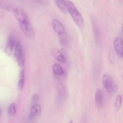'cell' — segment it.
<instances>
[{"instance_id":"obj_1","label":"cell","mask_w":123,"mask_h":123,"mask_svg":"<svg viewBox=\"0 0 123 123\" xmlns=\"http://www.w3.org/2000/svg\"><path fill=\"white\" fill-rule=\"evenodd\" d=\"M66 6L67 12H68L72 16L73 20L79 28H82L84 26V19L82 15L80 13L75 5L70 1H66Z\"/></svg>"},{"instance_id":"obj_2","label":"cell","mask_w":123,"mask_h":123,"mask_svg":"<svg viewBox=\"0 0 123 123\" xmlns=\"http://www.w3.org/2000/svg\"><path fill=\"white\" fill-rule=\"evenodd\" d=\"M14 56L19 67H24L25 64V56L21 44L19 43H16L15 44L14 48Z\"/></svg>"},{"instance_id":"obj_3","label":"cell","mask_w":123,"mask_h":123,"mask_svg":"<svg viewBox=\"0 0 123 123\" xmlns=\"http://www.w3.org/2000/svg\"><path fill=\"white\" fill-rule=\"evenodd\" d=\"M102 84L105 88L109 93H113L116 90V85L114 84L112 79L108 74H104L102 77Z\"/></svg>"},{"instance_id":"obj_4","label":"cell","mask_w":123,"mask_h":123,"mask_svg":"<svg viewBox=\"0 0 123 123\" xmlns=\"http://www.w3.org/2000/svg\"><path fill=\"white\" fill-rule=\"evenodd\" d=\"M19 26H20V29L23 31L24 34L28 38H33L34 37V32L33 28H32V26L30 23V20L19 24Z\"/></svg>"},{"instance_id":"obj_5","label":"cell","mask_w":123,"mask_h":123,"mask_svg":"<svg viewBox=\"0 0 123 123\" xmlns=\"http://www.w3.org/2000/svg\"><path fill=\"white\" fill-rule=\"evenodd\" d=\"M15 18L19 22V24L25 22L29 20L28 17L25 11L20 7H16L13 11Z\"/></svg>"},{"instance_id":"obj_6","label":"cell","mask_w":123,"mask_h":123,"mask_svg":"<svg viewBox=\"0 0 123 123\" xmlns=\"http://www.w3.org/2000/svg\"><path fill=\"white\" fill-rule=\"evenodd\" d=\"M52 25L55 32L57 33L59 36H61L66 32L64 25L57 19H54L52 20Z\"/></svg>"},{"instance_id":"obj_7","label":"cell","mask_w":123,"mask_h":123,"mask_svg":"<svg viewBox=\"0 0 123 123\" xmlns=\"http://www.w3.org/2000/svg\"><path fill=\"white\" fill-rule=\"evenodd\" d=\"M114 48L117 54L120 58H122L123 56V42L121 37H117L114 41Z\"/></svg>"},{"instance_id":"obj_8","label":"cell","mask_w":123,"mask_h":123,"mask_svg":"<svg viewBox=\"0 0 123 123\" xmlns=\"http://www.w3.org/2000/svg\"><path fill=\"white\" fill-rule=\"evenodd\" d=\"M95 103L97 108H101L103 105V92L101 89H97L95 96Z\"/></svg>"},{"instance_id":"obj_9","label":"cell","mask_w":123,"mask_h":123,"mask_svg":"<svg viewBox=\"0 0 123 123\" xmlns=\"http://www.w3.org/2000/svg\"><path fill=\"white\" fill-rule=\"evenodd\" d=\"M16 42L14 40V39L13 38H12V37H10L9 39H8V42H7V44L6 45V53L7 55L10 56L13 53V50H14V46H15L16 44Z\"/></svg>"},{"instance_id":"obj_10","label":"cell","mask_w":123,"mask_h":123,"mask_svg":"<svg viewBox=\"0 0 123 123\" xmlns=\"http://www.w3.org/2000/svg\"><path fill=\"white\" fill-rule=\"evenodd\" d=\"M42 112V107L40 105H32L30 110V116L31 117H35L40 114Z\"/></svg>"},{"instance_id":"obj_11","label":"cell","mask_w":123,"mask_h":123,"mask_svg":"<svg viewBox=\"0 0 123 123\" xmlns=\"http://www.w3.org/2000/svg\"><path fill=\"white\" fill-rule=\"evenodd\" d=\"M52 54L54 57L56 59L57 61L61 63H64L66 62V59H65L64 56L62 55V53L56 49H54L52 50Z\"/></svg>"},{"instance_id":"obj_12","label":"cell","mask_w":123,"mask_h":123,"mask_svg":"<svg viewBox=\"0 0 123 123\" xmlns=\"http://www.w3.org/2000/svg\"><path fill=\"white\" fill-rule=\"evenodd\" d=\"M25 84V70L22 69L19 73V82L18 83V89L19 91L23 90Z\"/></svg>"},{"instance_id":"obj_13","label":"cell","mask_w":123,"mask_h":123,"mask_svg":"<svg viewBox=\"0 0 123 123\" xmlns=\"http://www.w3.org/2000/svg\"><path fill=\"white\" fill-rule=\"evenodd\" d=\"M56 90L60 98H64L66 95V90L64 85L62 83H58L56 85Z\"/></svg>"},{"instance_id":"obj_14","label":"cell","mask_w":123,"mask_h":123,"mask_svg":"<svg viewBox=\"0 0 123 123\" xmlns=\"http://www.w3.org/2000/svg\"><path fill=\"white\" fill-rule=\"evenodd\" d=\"M52 70L53 73L56 76H61L63 75L64 73V70L62 69L61 66L58 63L54 64V66H53Z\"/></svg>"},{"instance_id":"obj_15","label":"cell","mask_w":123,"mask_h":123,"mask_svg":"<svg viewBox=\"0 0 123 123\" xmlns=\"http://www.w3.org/2000/svg\"><path fill=\"white\" fill-rule=\"evenodd\" d=\"M55 4L58 7V8L63 13L67 12L66 6V1L65 0H54Z\"/></svg>"},{"instance_id":"obj_16","label":"cell","mask_w":123,"mask_h":123,"mask_svg":"<svg viewBox=\"0 0 123 123\" xmlns=\"http://www.w3.org/2000/svg\"><path fill=\"white\" fill-rule=\"evenodd\" d=\"M122 104V96L121 95H118L115 98V103H114V107L117 111H118L120 109Z\"/></svg>"},{"instance_id":"obj_17","label":"cell","mask_w":123,"mask_h":123,"mask_svg":"<svg viewBox=\"0 0 123 123\" xmlns=\"http://www.w3.org/2000/svg\"><path fill=\"white\" fill-rule=\"evenodd\" d=\"M8 115L9 117H13L14 114L16 112V105L14 104L10 105L8 108Z\"/></svg>"},{"instance_id":"obj_18","label":"cell","mask_w":123,"mask_h":123,"mask_svg":"<svg viewBox=\"0 0 123 123\" xmlns=\"http://www.w3.org/2000/svg\"><path fill=\"white\" fill-rule=\"evenodd\" d=\"M38 100H39V97H38V94H34L32 97V101H31V103H32V105L37 104V102H38Z\"/></svg>"},{"instance_id":"obj_19","label":"cell","mask_w":123,"mask_h":123,"mask_svg":"<svg viewBox=\"0 0 123 123\" xmlns=\"http://www.w3.org/2000/svg\"><path fill=\"white\" fill-rule=\"evenodd\" d=\"M31 1H33L36 3L40 4H44L46 3L47 2V0H31Z\"/></svg>"},{"instance_id":"obj_20","label":"cell","mask_w":123,"mask_h":123,"mask_svg":"<svg viewBox=\"0 0 123 123\" xmlns=\"http://www.w3.org/2000/svg\"><path fill=\"white\" fill-rule=\"evenodd\" d=\"M1 112H2V110H1V108H0V117H1Z\"/></svg>"},{"instance_id":"obj_21","label":"cell","mask_w":123,"mask_h":123,"mask_svg":"<svg viewBox=\"0 0 123 123\" xmlns=\"http://www.w3.org/2000/svg\"><path fill=\"white\" fill-rule=\"evenodd\" d=\"M69 123H73V121H70V122H69Z\"/></svg>"},{"instance_id":"obj_22","label":"cell","mask_w":123,"mask_h":123,"mask_svg":"<svg viewBox=\"0 0 123 123\" xmlns=\"http://www.w3.org/2000/svg\"><path fill=\"white\" fill-rule=\"evenodd\" d=\"M1 1V0H0V1Z\"/></svg>"}]
</instances>
